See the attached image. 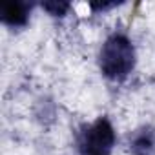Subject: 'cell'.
<instances>
[{
  "instance_id": "5b68a950",
  "label": "cell",
  "mask_w": 155,
  "mask_h": 155,
  "mask_svg": "<svg viewBox=\"0 0 155 155\" xmlns=\"http://www.w3.org/2000/svg\"><path fill=\"white\" fill-rule=\"evenodd\" d=\"M42 9H46L53 17H64L68 13V9H69V4L68 2H57V0H53V2H44Z\"/></svg>"
},
{
  "instance_id": "6da1fadb",
  "label": "cell",
  "mask_w": 155,
  "mask_h": 155,
  "mask_svg": "<svg viewBox=\"0 0 155 155\" xmlns=\"http://www.w3.org/2000/svg\"><path fill=\"white\" fill-rule=\"evenodd\" d=\"M99 66L104 77L111 81H124L135 68V48L122 33H113L106 38L99 53Z\"/></svg>"
},
{
  "instance_id": "3957f363",
  "label": "cell",
  "mask_w": 155,
  "mask_h": 155,
  "mask_svg": "<svg viewBox=\"0 0 155 155\" xmlns=\"http://www.w3.org/2000/svg\"><path fill=\"white\" fill-rule=\"evenodd\" d=\"M128 150L131 155H155V126H142L130 135Z\"/></svg>"
},
{
  "instance_id": "277c9868",
  "label": "cell",
  "mask_w": 155,
  "mask_h": 155,
  "mask_svg": "<svg viewBox=\"0 0 155 155\" xmlns=\"http://www.w3.org/2000/svg\"><path fill=\"white\" fill-rule=\"evenodd\" d=\"M29 11L31 4L28 2H4L0 6V13H2V22L9 28H24L29 20Z\"/></svg>"
},
{
  "instance_id": "7a4b0ae2",
  "label": "cell",
  "mask_w": 155,
  "mask_h": 155,
  "mask_svg": "<svg viewBox=\"0 0 155 155\" xmlns=\"http://www.w3.org/2000/svg\"><path fill=\"white\" fill-rule=\"evenodd\" d=\"M113 146L115 130L106 117H99L77 135V150L81 155H111Z\"/></svg>"
}]
</instances>
